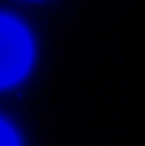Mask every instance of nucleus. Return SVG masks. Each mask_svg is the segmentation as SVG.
I'll list each match as a JSON object with an SVG mask.
<instances>
[{"instance_id":"obj_2","label":"nucleus","mask_w":145,"mask_h":146,"mask_svg":"<svg viewBox=\"0 0 145 146\" xmlns=\"http://www.w3.org/2000/svg\"><path fill=\"white\" fill-rule=\"evenodd\" d=\"M0 146H19L17 136L12 131V127L0 119Z\"/></svg>"},{"instance_id":"obj_1","label":"nucleus","mask_w":145,"mask_h":146,"mask_svg":"<svg viewBox=\"0 0 145 146\" xmlns=\"http://www.w3.org/2000/svg\"><path fill=\"white\" fill-rule=\"evenodd\" d=\"M33 42L12 17L0 15V88L19 82L31 66Z\"/></svg>"}]
</instances>
